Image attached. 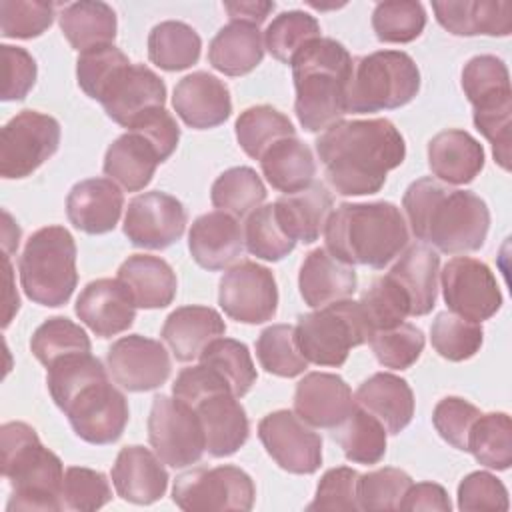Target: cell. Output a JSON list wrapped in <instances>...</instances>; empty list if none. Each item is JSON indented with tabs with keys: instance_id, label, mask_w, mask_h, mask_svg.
<instances>
[{
	"instance_id": "obj_61",
	"label": "cell",
	"mask_w": 512,
	"mask_h": 512,
	"mask_svg": "<svg viewBox=\"0 0 512 512\" xmlns=\"http://www.w3.org/2000/svg\"><path fill=\"white\" fill-rule=\"evenodd\" d=\"M126 130H134L146 136L158 148L164 162L174 154L180 140V128L166 108H154L144 112Z\"/></svg>"
},
{
	"instance_id": "obj_37",
	"label": "cell",
	"mask_w": 512,
	"mask_h": 512,
	"mask_svg": "<svg viewBox=\"0 0 512 512\" xmlns=\"http://www.w3.org/2000/svg\"><path fill=\"white\" fill-rule=\"evenodd\" d=\"M264 178L272 188L294 194L308 188L316 176V160L308 144L288 136L272 144L260 158Z\"/></svg>"
},
{
	"instance_id": "obj_41",
	"label": "cell",
	"mask_w": 512,
	"mask_h": 512,
	"mask_svg": "<svg viewBox=\"0 0 512 512\" xmlns=\"http://www.w3.org/2000/svg\"><path fill=\"white\" fill-rule=\"evenodd\" d=\"M234 130L240 148L254 160H260L264 152L278 140L296 136L288 116L268 104L250 106L240 112Z\"/></svg>"
},
{
	"instance_id": "obj_9",
	"label": "cell",
	"mask_w": 512,
	"mask_h": 512,
	"mask_svg": "<svg viewBox=\"0 0 512 512\" xmlns=\"http://www.w3.org/2000/svg\"><path fill=\"white\" fill-rule=\"evenodd\" d=\"M420 90V70L402 50H378L352 66L346 108L352 114H372L406 106Z\"/></svg>"
},
{
	"instance_id": "obj_50",
	"label": "cell",
	"mask_w": 512,
	"mask_h": 512,
	"mask_svg": "<svg viewBox=\"0 0 512 512\" xmlns=\"http://www.w3.org/2000/svg\"><path fill=\"white\" fill-rule=\"evenodd\" d=\"M244 244L252 256L266 262H278L294 250L296 240H292L280 226L274 206L266 204L246 216Z\"/></svg>"
},
{
	"instance_id": "obj_53",
	"label": "cell",
	"mask_w": 512,
	"mask_h": 512,
	"mask_svg": "<svg viewBox=\"0 0 512 512\" xmlns=\"http://www.w3.org/2000/svg\"><path fill=\"white\" fill-rule=\"evenodd\" d=\"M360 304L374 330H386L402 324L410 316V302L402 288L386 274L376 278L360 298Z\"/></svg>"
},
{
	"instance_id": "obj_15",
	"label": "cell",
	"mask_w": 512,
	"mask_h": 512,
	"mask_svg": "<svg viewBox=\"0 0 512 512\" xmlns=\"http://www.w3.org/2000/svg\"><path fill=\"white\" fill-rule=\"evenodd\" d=\"M218 304L224 314L242 324H262L278 310V286L270 268L242 260L230 266L218 284Z\"/></svg>"
},
{
	"instance_id": "obj_40",
	"label": "cell",
	"mask_w": 512,
	"mask_h": 512,
	"mask_svg": "<svg viewBox=\"0 0 512 512\" xmlns=\"http://www.w3.org/2000/svg\"><path fill=\"white\" fill-rule=\"evenodd\" d=\"M386 428L370 412L356 408L332 430V438L340 444L346 460L356 464H378L386 454Z\"/></svg>"
},
{
	"instance_id": "obj_17",
	"label": "cell",
	"mask_w": 512,
	"mask_h": 512,
	"mask_svg": "<svg viewBox=\"0 0 512 512\" xmlns=\"http://www.w3.org/2000/svg\"><path fill=\"white\" fill-rule=\"evenodd\" d=\"M186 222L188 214L178 198L152 190L128 202L122 230L138 248L164 250L182 238Z\"/></svg>"
},
{
	"instance_id": "obj_22",
	"label": "cell",
	"mask_w": 512,
	"mask_h": 512,
	"mask_svg": "<svg viewBox=\"0 0 512 512\" xmlns=\"http://www.w3.org/2000/svg\"><path fill=\"white\" fill-rule=\"evenodd\" d=\"M172 106L180 120L194 130L216 128L232 114L228 86L218 76L204 70L184 76L174 86Z\"/></svg>"
},
{
	"instance_id": "obj_23",
	"label": "cell",
	"mask_w": 512,
	"mask_h": 512,
	"mask_svg": "<svg viewBox=\"0 0 512 512\" xmlns=\"http://www.w3.org/2000/svg\"><path fill=\"white\" fill-rule=\"evenodd\" d=\"M192 260L206 270L232 266L244 250V230L240 220L228 212L212 210L198 216L188 232Z\"/></svg>"
},
{
	"instance_id": "obj_19",
	"label": "cell",
	"mask_w": 512,
	"mask_h": 512,
	"mask_svg": "<svg viewBox=\"0 0 512 512\" xmlns=\"http://www.w3.org/2000/svg\"><path fill=\"white\" fill-rule=\"evenodd\" d=\"M74 312L98 338H112L132 326L136 302L122 280L98 278L84 286Z\"/></svg>"
},
{
	"instance_id": "obj_52",
	"label": "cell",
	"mask_w": 512,
	"mask_h": 512,
	"mask_svg": "<svg viewBox=\"0 0 512 512\" xmlns=\"http://www.w3.org/2000/svg\"><path fill=\"white\" fill-rule=\"evenodd\" d=\"M128 64H130L128 56L114 44L84 50L76 60L78 86L88 98L100 102L110 82Z\"/></svg>"
},
{
	"instance_id": "obj_63",
	"label": "cell",
	"mask_w": 512,
	"mask_h": 512,
	"mask_svg": "<svg viewBox=\"0 0 512 512\" xmlns=\"http://www.w3.org/2000/svg\"><path fill=\"white\" fill-rule=\"evenodd\" d=\"M224 10L228 12L230 22H244V24L260 26L274 10V2H270V0H236V2H224Z\"/></svg>"
},
{
	"instance_id": "obj_54",
	"label": "cell",
	"mask_w": 512,
	"mask_h": 512,
	"mask_svg": "<svg viewBox=\"0 0 512 512\" xmlns=\"http://www.w3.org/2000/svg\"><path fill=\"white\" fill-rule=\"evenodd\" d=\"M412 486L408 472L400 468H378L358 480L360 510H400L406 490Z\"/></svg>"
},
{
	"instance_id": "obj_31",
	"label": "cell",
	"mask_w": 512,
	"mask_h": 512,
	"mask_svg": "<svg viewBox=\"0 0 512 512\" xmlns=\"http://www.w3.org/2000/svg\"><path fill=\"white\" fill-rule=\"evenodd\" d=\"M438 24L454 36H508L512 32V4L494 0L432 2Z\"/></svg>"
},
{
	"instance_id": "obj_16",
	"label": "cell",
	"mask_w": 512,
	"mask_h": 512,
	"mask_svg": "<svg viewBox=\"0 0 512 512\" xmlns=\"http://www.w3.org/2000/svg\"><path fill=\"white\" fill-rule=\"evenodd\" d=\"M268 456L290 474H314L322 466V438L294 410H274L258 422Z\"/></svg>"
},
{
	"instance_id": "obj_13",
	"label": "cell",
	"mask_w": 512,
	"mask_h": 512,
	"mask_svg": "<svg viewBox=\"0 0 512 512\" xmlns=\"http://www.w3.org/2000/svg\"><path fill=\"white\" fill-rule=\"evenodd\" d=\"M60 146V124L56 118L22 110L0 130V174L6 180L26 178L36 172Z\"/></svg>"
},
{
	"instance_id": "obj_4",
	"label": "cell",
	"mask_w": 512,
	"mask_h": 512,
	"mask_svg": "<svg viewBox=\"0 0 512 512\" xmlns=\"http://www.w3.org/2000/svg\"><path fill=\"white\" fill-rule=\"evenodd\" d=\"M324 240L340 262L380 270L408 246V226L392 202H344L332 210Z\"/></svg>"
},
{
	"instance_id": "obj_14",
	"label": "cell",
	"mask_w": 512,
	"mask_h": 512,
	"mask_svg": "<svg viewBox=\"0 0 512 512\" xmlns=\"http://www.w3.org/2000/svg\"><path fill=\"white\" fill-rule=\"evenodd\" d=\"M442 296L450 312L482 322L502 308V292L492 270L472 256L450 258L442 272Z\"/></svg>"
},
{
	"instance_id": "obj_55",
	"label": "cell",
	"mask_w": 512,
	"mask_h": 512,
	"mask_svg": "<svg viewBox=\"0 0 512 512\" xmlns=\"http://www.w3.org/2000/svg\"><path fill=\"white\" fill-rule=\"evenodd\" d=\"M56 6L38 0H2L0 32L4 38L30 40L44 34L54 22Z\"/></svg>"
},
{
	"instance_id": "obj_60",
	"label": "cell",
	"mask_w": 512,
	"mask_h": 512,
	"mask_svg": "<svg viewBox=\"0 0 512 512\" xmlns=\"http://www.w3.org/2000/svg\"><path fill=\"white\" fill-rule=\"evenodd\" d=\"M2 72H4V86H2V100H24L36 82V60L32 54L20 46L2 44Z\"/></svg>"
},
{
	"instance_id": "obj_62",
	"label": "cell",
	"mask_w": 512,
	"mask_h": 512,
	"mask_svg": "<svg viewBox=\"0 0 512 512\" xmlns=\"http://www.w3.org/2000/svg\"><path fill=\"white\" fill-rule=\"evenodd\" d=\"M400 510H440L450 512L452 504L448 492L436 482H418L406 490Z\"/></svg>"
},
{
	"instance_id": "obj_27",
	"label": "cell",
	"mask_w": 512,
	"mask_h": 512,
	"mask_svg": "<svg viewBox=\"0 0 512 512\" xmlns=\"http://www.w3.org/2000/svg\"><path fill=\"white\" fill-rule=\"evenodd\" d=\"M428 166L444 184H468L484 168V148L470 132L448 128L428 142Z\"/></svg>"
},
{
	"instance_id": "obj_10",
	"label": "cell",
	"mask_w": 512,
	"mask_h": 512,
	"mask_svg": "<svg viewBox=\"0 0 512 512\" xmlns=\"http://www.w3.org/2000/svg\"><path fill=\"white\" fill-rule=\"evenodd\" d=\"M294 334L308 362L338 368L348 360L352 348L368 342L372 326L360 300L344 298L300 314Z\"/></svg>"
},
{
	"instance_id": "obj_47",
	"label": "cell",
	"mask_w": 512,
	"mask_h": 512,
	"mask_svg": "<svg viewBox=\"0 0 512 512\" xmlns=\"http://www.w3.org/2000/svg\"><path fill=\"white\" fill-rule=\"evenodd\" d=\"M30 350L36 360L48 368L68 354L92 352V344L82 326L64 316H54L44 320L34 330L30 338Z\"/></svg>"
},
{
	"instance_id": "obj_21",
	"label": "cell",
	"mask_w": 512,
	"mask_h": 512,
	"mask_svg": "<svg viewBox=\"0 0 512 512\" xmlns=\"http://www.w3.org/2000/svg\"><path fill=\"white\" fill-rule=\"evenodd\" d=\"M356 408L346 380L330 372H308L296 384L294 412L312 428L334 430Z\"/></svg>"
},
{
	"instance_id": "obj_48",
	"label": "cell",
	"mask_w": 512,
	"mask_h": 512,
	"mask_svg": "<svg viewBox=\"0 0 512 512\" xmlns=\"http://www.w3.org/2000/svg\"><path fill=\"white\" fill-rule=\"evenodd\" d=\"M430 340L442 358L450 362H462L472 358L482 348L484 330L480 322L466 320L446 310L436 314L430 326Z\"/></svg>"
},
{
	"instance_id": "obj_18",
	"label": "cell",
	"mask_w": 512,
	"mask_h": 512,
	"mask_svg": "<svg viewBox=\"0 0 512 512\" xmlns=\"http://www.w3.org/2000/svg\"><path fill=\"white\" fill-rule=\"evenodd\" d=\"M106 368L112 382L120 388L148 392L160 388L170 378L172 360L162 342L128 334L108 348Z\"/></svg>"
},
{
	"instance_id": "obj_51",
	"label": "cell",
	"mask_w": 512,
	"mask_h": 512,
	"mask_svg": "<svg viewBox=\"0 0 512 512\" xmlns=\"http://www.w3.org/2000/svg\"><path fill=\"white\" fill-rule=\"evenodd\" d=\"M368 344L376 360L384 368L406 370L420 358L424 350V334L414 324L402 322L386 330H374L368 338Z\"/></svg>"
},
{
	"instance_id": "obj_12",
	"label": "cell",
	"mask_w": 512,
	"mask_h": 512,
	"mask_svg": "<svg viewBox=\"0 0 512 512\" xmlns=\"http://www.w3.org/2000/svg\"><path fill=\"white\" fill-rule=\"evenodd\" d=\"M146 426L152 450L172 468L192 466L206 452L204 430L194 408L176 396H154Z\"/></svg>"
},
{
	"instance_id": "obj_33",
	"label": "cell",
	"mask_w": 512,
	"mask_h": 512,
	"mask_svg": "<svg viewBox=\"0 0 512 512\" xmlns=\"http://www.w3.org/2000/svg\"><path fill=\"white\" fill-rule=\"evenodd\" d=\"M438 274L440 256L428 244H412L390 268L388 276L402 288L410 302V316L432 312L438 298Z\"/></svg>"
},
{
	"instance_id": "obj_64",
	"label": "cell",
	"mask_w": 512,
	"mask_h": 512,
	"mask_svg": "<svg viewBox=\"0 0 512 512\" xmlns=\"http://www.w3.org/2000/svg\"><path fill=\"white\" fill-rule=\"evenodd\" d=\"M2 218H4V224H2V246H4V254L10 256V252L18 250L20 228H18V224H14L12 216L6 210L2 212Z\"/></svg>"
},
{
	"instance_id": "obj_34",
	"label": "cell",
	"mask_w": 512,
	"mask_h": 512,
	"mask_svg": "<svg viewBox=\"0 0 512 512\" xmlns=\"http://www.w3.org/2000/svg\"><path fill=\"white\" fill-rule=\"evenodd\" d=\"M272 206L280 226L292 240L312 244L324 234L334 200L324 184L312 182L300 192L280 196Z\"/></svg>"
},
{
	"instance_id": "obj_45",
	"label": "cell",
	"mask_w": 512,
	"mask_h": 512,
	"mask_svg": "<svg viewBox=\"0 0 512 512\" xmlns=\"http://www.w3.org/2000/svg\"><path fill=\"white\" fill-rule=\"evenodd\" d=\"M256 358L260 366L274 376L294 378L304 374L308 360L302 356L294 326L290 324H272L264 328L256 340Z\"/></svg>"
},
{
	"instance_id": "obj_3",
	"label": "cell",
	"mask_w": 512,
	"mask_h": 512,
	"mask_svg": "<svg viewBox=\"0 0 512 512\" xmlns=\"http://www.w3.org/2000/svg\"><path fill=\"white\" fill-rule=\"evenodd\" d=\"M402 208L412 234L444 254L480 250L490 230V210L478 194L452 190L432 176L406 188Z\"/></svg>"
},
{
	"instance_id": "obj_38",
	"label": "cell",
	"mask_w": 512,
	"mask_h": 512,
	"mask_svg": "<svg viewBox=\"0 0 512 512\" xmlns=\"http://www.w3.org/2000/svg\"><path fill=\"white\" fill-rule=\"evenodd\" d=\"M60 30L70 46L78 52L114 44L116 12L100 0H80L64 6L58 16Z\"/></svg>"
},
{
	"instance_id": "obj_29",
	"label": "cell",
	"mask_w": 512,
	"mask_h": 512,
	"mask_svg": "<svg viewBox=\"0 0 512 512\" xmlns=\"http://www.w3.org/2000/svg\"><path fill=\"white\" fill-rule=\"evenodd\" d=\"M356 284L354 266L340 262L326 248L308 252L298 274L300 296L310 308H322L336 300L350 298Z\"/></svg>"
},
{
	"instance_id": "obj_24",
	"label": "cell",
	"mask_w": 512,
	"mask_h": 512,
	"mask_svg": "<svg viewBox=\"0 0 512 512\" xmlns=\"http://www.w3.org/2000/svg\"><path fill=\"white\" fill-rule=\"evenodd\" d=\"M124 208V194L110 178L76 182L66 196L70 224L86 234H106L116 228Z\"/></svg>"
},
{
	"instance_id": "obj_56",
	"label": "cell",
	"mask_w": 512,
	"mask_h": 512,
	"mask_svg": "<svg viewBox=\"0 0 512 512\" xmlns=\"http://www.w3.org/2000/svg\"><path fill=\"white\" fill-rule=\"evenodd\" d=\"M112 500L108 478L92 468L70 466L64 472L62 506L68 510L90 512L106 506Z\"/></svg>"
},
{
	"instance_id": "obj_58",
	"label": "cell",
	"mask_w": 512,
	"mask_h": 512,
	"mask_svg": "<svg viewBox=\"0 0 512 512\" xmlns=\"http://www.w3.org/2000/svg\"><path fill=\"white\" fill-rule=\"evenodd\" d=\"M480 414V408L472 402L460 396H446L434 406L432 424L444 442H448L456 450L466 452L468 434Z\"/></svg>"
},
{
	"instance_id": "obj_5",
	"label": "cell",
	"mask_w": 512,
	"mask_h": 512,
	"mask_svg": "<svg viewBox=\"0 0 512 512\" xmlns=\"http://www.w3.org/2000/svg\"><path fill=\"white\" fill-rule=\"evenodd\" d=\"M294 112L306 132H320L348 114V84L354 60L334 38L308 42L290 62Z\"/></svg>"
},
{
	"instance_id": "obj_30",
	"label": "cell",
	"mask_w": 512,
	"mask_h": 512,
	"mask_svg": "<svg viewBox=\"0 0 512 512\" xmlns=\"http://www.w3.org/2000/svg\"><path fill=\"white\" fill-rule=\"evenodd\" d=\"M354 402L378 418L388 434H400L414 416V392L410 384L390 372H376L366 378L358 386Z\"/></svg>"
},
{
	"instance_id": "obj_49",
	"label": "cell",
	"mask_w": 512,
	"mask_h": 512,
	"mask_svg": "<svg viewBox=\"0 0 512 512\" xmlns=\"http://www.w3.org/2000/svg\"><path fill=\"white\" fill-rule=\"evenodd\" d=\"M372 28L380 42L408 44L426 28V10L414 0H388L376 4Z\"/></svg>"
},
{
	"instance_id": "obj_2",
	"label": "cell",
	"mask_w": 512,
	"mask_h": 512,
	"mask_svg": "<svg viewBox=\"0 0 512 512\" xmlns=\"http://www.w3.org/2000/svg\"><path fill=\"white\" fill-rule=\"evenodd\" d=\"M46 370L48 392L78 438L96 446L120 440L130 418L128 400L96 356L68 354Z\"/></svg>"
},
{
	"instance_id": "obj_1",
	"label": "cell",
	"mask_w": 512,
	"mask_h": 512,
	"mask_svg": "<svg viewBox=\"0 0 512 512\" xmlns=\"http://www.w3.org/2000/svg\"><path fill=\"white\" fill-rule=\"evenodd\" d=\"M316 152L340 196L376 194L406 158L400 130L386 118L338 120L316 138Z\"/></svg>"
},
{
	"instance_id": "obj_57",
	"label": "cell",
	"mask_w": 512,
	"mask_h": 512,
	"mask_svg": "<svg viewBox=\"0 0 512 512\" xmlns=\"http://www.w3.org/2000/svg\"><path fill=\"white\" fill-rule=\"evenodd\" d=\"M358 480H360V474L350 466H338V468L326 470L316 486L314 500L306 508L332 510V512L360 510Z\"/></svg>"
},
{
	"instance_id": "obj_26",
	"label": "cell",
	"mask_w": 512,
	"mask_h": 512,
	"mask_svg": "<svg viewBox=\"0 0 512 512\" xmlns=\"http://www.w3.org/2000/svg\"><path fill=\"white\" fill-rule=\"evenodd\" d=\"M462 90L474 108L472 118L512 114L510 74L494 54H478L464 64Z\"/></svg>"
},
{
	"instance_id": "obj_20",
	"label": "cell",
	"mask_w": 512,
	"mask_h": 512,
	"mask_svg": "<svg viewBox=\"0 0 512 512\" xmlns=\"http://www.w3.org/2000/svg\"><path fill=\"white\" fill-rule=\"evenodd\" d=\"M166 86L162 78L144 64H128L118 72L104 92L100 104L110 120L128 128L148 110L164 108Z\"/></svg>"
},
{
	"instance_id": "obj_43",
	"label": "cell",
	"mask_w": 512,
	"mask_h": 512,
	"mask_svg": "<svg viewBox=\"0 0 512 512\" xmlns=\"http://www.w3.org/2000/svg\"><path fill=\"white\" fill-rule=\"evenodd\" d=\"M478 464L508 470L512 464V422L506 412L480 414L468 434V448Z\"/></svg>"
},
{
	"instance_id": "obj_44",
	"label": "cell",
	"mask_w": 512,
	"mask_h": 512,
	"mask_svg": "<svg viewBox=\"0 0 512 512\" xmlns=\"http://www.w3.org/2000/svg\"><path fill=\"white\" fill-rule=\"evenodd\" d=\"M198 358L200 364L214 368L238 398L246 396L258 378L250 350L240 340L220 336L212 340Z\"/></svg>"
},
{
	"instance_id": "obj_35",
	"label": "cell",
	"mask_w": 512,
	"mask_h": 512,
	"mask_svg": "<svg viewBox=\"0 0 512 512\" xmlns=\"http://www.w3.org/2000/svg\"><path fill=\"white\" fill-rule=\"evenodd\" d=\"M118 280H122L136 308H166L176 298L178 280L172 266L160 256L152 254H134L128 256L118 268Z\"/></svg>"
},
{
	"instance_id": "obj_25",
	"label": "cell",
	"mask_w": 512,
	"mask_h": 512,
	"mask_svg": "<svg viewBox=\"0 0 512 512\" xmlns=\"http://www.w3.org/2000/svg\"><path fill=\"white\" fill-rule=\"evenodd\" d=\"M168 472L156 452L132 444L124 446L112 466V484L118 496L132 504H152L168 488Z\"/></svg>"
},
{
	"instance_id": "obj_42",
	"label": "cell",
	"mask_w": 512,
	"mask_h": 512,
	"mask_svg": "<svg viewBox=\"0 0 512 512\" xmlns=\"http://www.w3.org/2000/svg\"><path fill=\"white\" fill-rule=\"evenodd\" d=\"M210 200L218 210L246 218L266 200V186L254 168L234 166L214 180Z\"/></svg>"
},
{
	"instance_id": "obj_46",
	"label": "cell",
	"mask_w": 512,
	"mask_h": 512,
	"mask_svg": "<svg viewBox=\"0 0 512 512\" xmlns=\"http://www.w3.org/2000/svg\"><path fill=\"white\" fill-rule=\"evenodd\" d=\"M320 38L318 20L304 10L280 12L264 32V48L272 58L290 64L292 58L312 40Z\"/></svg>"
},
{
	"instance_id": "obj_8",
	"label": "cell",
	"mask_w": 512,
	"mask_h": 512,
	"mask_svg": "<svg viewBox=\"0 0 512 512\" xmlns=\"http://www.w3.org/2000/svg\"><path fill=\"white\" fill-rule=\"evenodd\" d=\"M24 294L40 306H64L78 284L76 242L64 226L36 230L18 258Z\"/></svg>"
},
{
	"instance_id": "obj_7",
	"label": "cell",
	"mask_w": 512,
	"mask_h": 512,
	"mask_svg": "<svg viewBox=\"0 0 512 512\" xmlns=\"http://www.w3.org/2000/svg\"><path fill=\"white\" fill-rule=\"evenodd\" d=\"M172 394L190 404L202 424L206 452L214 458L236 454L250 436V422L228 382L210 366L180 370Z\"/></svg>"
},
{
	"instance_id": "obj_28",
	"label": "cell",
	"mask_w": 512,
	"mask_h": 512,
	"mask_svg": "<svg viewBox=\"0 0 512 512\" xmlns=\"http://www.w3.org/2000/svg\"><path fill=\"white\" fill-rule=\"evenodd\" d=\"M226 322L210 306H180L168 314L162 326V340L176 360L190 362L216 338L224 336Z\"/></svg>"
},
{
	"instance_id": "obj_11",
	"label": "cell",
	"mask_w": 512,
	"mask_h": 512,
	"mask_svg": "<svg viewBox=\"0 0 512 512\" xmlns=\"http://www.w3.org/2000/svg\"><path fill=\"white\" fill-rule=\"evenodd\" d=\"M254 498L256 488L250 474L232 464L192 468L178 474L172 486L174 504L186 512H248L254 506Z\"/></svg>"
},
{
	"instance_id": "obj_32",
	"label": "cell",
	"mask_w": 512,
	"mask_h": 512,
	"mask_svg": "<svg viewBox=\"0 0 512 512\" xmlns=\"http://www.w3.org/2000/svg\"><path fill=\"white\" fill-rule=\"evenodd\" d=\"M164 158L158 148L140 132L126 130L118 136L104 154V174L128 192L146 188Z\"/></svg>"
},
{
	"instance_id": "obj_6",
	"label": "cell",
	"mask_w": 512,
	"mask_h": 512,
	"mask_svg": "<svg viewBox=\"0 0 512 512\" xmlns=\"http://www.w3.org/2000/svg\"><path fill=\"white\" fill-rule=\"evenodd\" d=\"M2 476L12 494L6 504L14 510H62V460L48 450L36 430L26 422H6L0 428Z\"/></svg>"
},
{
	"instance_id": "obj_36",
	"label": "cell",
	"mask_w": 512,
	"mask_h": 512,
	"mask_svg": "<svg viewBox=\"0 0 512 512\" xmlns=\"http://www.w3.org/2000/svg\"><path fill=\"white\" fill-rule=\"evenodd\" d=\"M264 58V36L258 26L230 22L222 26L208 46V62L226 76H244Z\"/></svg>"
},
{
	"instance_id": "obj_39",
	"label": "cell",
	"mask_w": 512,
	"mask_h": 512,
	"mask_svg": "<svg viewBox=\"0 0 512 512\" xmlns=\"http://www.w3.org/2000/svg\"><path fill=\"white\" fill-rule=\"evenodd\" d=\"M202 40L198 32L180 20H164L148 34V58L162 70L178 72L198 62Z\"/></svg>"
},
{
	"instance_id": "obj_59",
	"label": "cell",
	"mask_w": 512,
	"mask_h": 512,
	"mask_svg": "<svg viewBox=\"0 0 512 512\" xmlns=\"http://www.w3.org/2000/svg\"><path fill=\"white\" fill-rule=\"evenodd\" d=\"M508 490L490 472H470L458 484V508L466 512H504L508 510Z\"/></svg>"
}]
</instances>
